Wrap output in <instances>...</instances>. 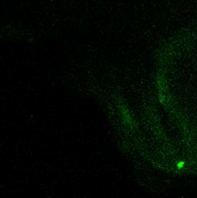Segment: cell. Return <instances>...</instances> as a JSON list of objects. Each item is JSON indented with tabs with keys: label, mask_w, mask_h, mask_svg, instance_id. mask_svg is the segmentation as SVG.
I'll return each mask as SVG.
<instances>
[{
	"label": "cell",
	"mask_w": 197,
	"mask_h": 198,
	"mask_svg": "<svg viewBox=\"0 0 197 198\" xmlns=\"http://www.w3.org/2000/svg\"><path fill=\"white\" fill-rule=\"evenodd\" d=\"M183 166H184V163H183V162H180V163H179V168H182Z\"/></svg>",
	"instance_id": "1"
}]
</instances>
